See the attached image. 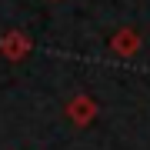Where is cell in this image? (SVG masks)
Here are the masks:
<instances>
[{
    "mask_svg": "<svg viewBox=\"0 0 150 150\" xmlns=\"http://www.w3.org/2000/svg\"><path fill=\"white\" fill-rule=\"evenodd\" d=\"M140 33L134 27H120V30H113V37H110V54L113 57H120V60H130V57H137L140 54Z\"/></svg>",
    "mask_w": 150,
    "mask_h": 150,
    "instance_id": "3",
    "label": "cell"
},
{
    "mask_svg": "<svg viewBox=\"0 0 150 150\" xmlns=\"http://www.w3.org/2000/svg\"><path fill=\"white\" fill-rule=\"evenodd\" d=\"M30 50H33V40L23 30H4V33H0V57H7L10 64L27 60Z\"/></svg>",
    "mask_w": 150,
    "mask_h": 150,
    "instance_id": "2",
    "label": "cell"
},
{
    "mask_svg": "<svg viewBox=\"0 0 150 150\" xmlns=\"http://www.w3.org/2000/svg\"><path fill=\"white\" fill-rule=\"evenodd\" d=\"M64 113H67V120L74 123V127H90L97 120V113H100V103H97L90 93H77V97L67 100Z\"/></svg>",
    "mask_w": 150,
    "mask_h": 150,
    "instance_id": "1",
    "label": "cell"
}]
</instances>
